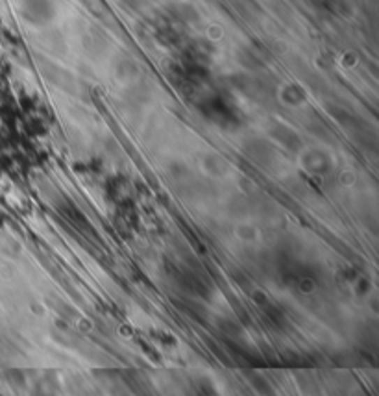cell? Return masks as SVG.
Masks as SVG:
<instances>
[{
  "instance_id": "6da1fadb",
  "label": "cell",
  "mask_w": 379,
  "mask_h": 396,
  "mask_svg": "<svg viewBox=\"0 0 379 396\" xmlns=\"http://www.w3.org/2000/svg\"><path fill=\"white\" fill-rule=\"evenodd\" d=\"M196 396H218V393H216L209 383H202V386H198Z\"/></svg>"
}]
</instances>
